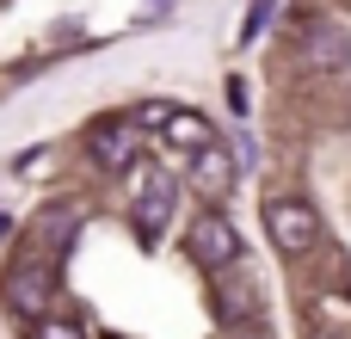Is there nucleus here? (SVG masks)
<instances>
[{"label":"nucleus","mask_w":351,"mask_h":339,"mask_svg":"<svg viewBox=\"0 0 351 339\" xmlns=\"http://www.w3.org/2000/svg\"><path fill=\"white\" fill-rule=\"evenodd\" d=\"M346 62H351V31L339 19H315L296 43V68L302 74H339Z\"/></svg>","instance_id":"20e7f679"},{"label":"nucleus","mask_w":351,"mask_h":339,"mask_svg":"<svg viewBox=\"0 0 351 339\" xmlns=\"http://www.w3.org/2000/svg\"><path fill=\"white\" fill-rule=\"evenodd\" d=\"M142 154H148V124L142 117H111V124L93 130V161L105 173H130Z\"/></svg>","instance_id":"7ed1b4c3"},{"label":"nucleus","mask_w":351,"mask_h":339,"mask_svg":"<svg viewBox=\"0 0 351 339\" xmlns=\"http://www.w3.org/2000/svg\"><path fill=\"white\" fill-rule=\"evenodd\" d=\"M173 204H179V179L160 173V167H148V179L136 191V229H142V241H160V229L173 222Z\"/></svg>","instance_id":"423d86ee"},{"label":"nucleus","mask_w":351,"mask_h":339,"mask_svg":"<svg viewBox=\"0 0 351 339\" xmlns=\"http://www.w3.org/2000/svg\"><path fill=\"white\" fill-rule=\"evenodd\" d=\"M247 339H265V334H247Z\"/></svg>","instance_id":"4468645a"},{"label":"nucleus","mask_w":351,"mask_h":339,"mask_svg":"<svg viewBox=\"0 0 351 339\" xmlns=\"http://www.w3.org/2000/svg\"><path fill=\"white\" fill-rule=\"evenodd\" d=\"M271 6H278V0H253V12H247L241 37H259V31H265V19H271Z\"/></svg>","instance_id":"9b49d317"},{"label":"nucleus","mask_w":351,"mask_h":339,"mask_svg":"<svg viewBox=\"0 0 351 339\" xmlns=\"http://www.w3.org/2000/svg\"><path fill=\"white\" fill-rule=\"evenodd\" d=\"M185 253H191V266H204V272H234V266H241V253H247V241H241V229H234L222 210H210V216H197V222H191Z\"/></svg>","instance_id":"f03ea898"},{"label":"nucleus","mask_w":351,"mask_h":339,"mask_svg":"<svg viewBox=\"0 0 351 339\" xmlns=\"http://www.w3.org/2000/svg\"><path fill=\"white\" fill-rule=\"evenodd\" d=\"M0 235H12V216H6V210H0Z\"/></svg>","instance_id":"f8f14e48"},{"label":"nucleus","mask_w":351,"mask_h":339,"mask_svg":"<svg viewBox=\"0 0 351 339\" xmlns=\"http://www.w3.org/2000/svg\"><path fill=\"white\" fill-rule=\"evenodd\" d=\"M315 339H346V334H315Z\"/></svg>","instance_id":"ddd939ff"},{"label":"nucleus","mask_w":351,"mask_h":339,"mask_svg":"<svg viewBox=\"0 0 351 339\" xmlns=\"http://www.w3.org/2000/svg\"><path fill=\"white\" fill-rule=\"evenodd\" d=\"M49 296H56V272L37 266V259H19V266L6 272V284H0V303H6L12 315H25V321L49 315Z\"/></svg>","instance_id":"39448f33"},{"label":"nucleus","mask_w":351,"mask_h":339,"mask_svg":"<svg viewBox=\"0 0 351 339\" xmlns=\"http://www.w3.org/2000/svg\"><path fill=\"white\" fill-rule=\"evenodd\" d=\"M265 229H271V247H278L284 259H302V253H315V241H321V216H315L308 198H271V204H265Z\"/></svg>","instance_id":"f257e3e1"},{"label":"nucleus","mask_w":351,"mask_h":339,"mask_svg":"<svg viewBox=\"0 0 351 339\" xmlns=\"http://www.w3.org/2000/svg\"><path fill=\"white\" fill-rule=\"evenodd\" d=\"M37 222H43V229H37V247H43L49 259H62V253L74 247V229H80V222H74V210H43Z\"/></svg>","instance_id":"6e6552de"},{"label":"nucleus","mask_w":351,"mask_h":339,"mask_svg":"<svg viewBox=\"0 0 351 339\" xmlns=\"http://www.w3.org/2000/svg\"><path fill=\"white\" fill-rule=\"evenodd\" d=\"M31 339H86V334H80L74 321H49V315H37V321H31Z\"/></svg>","instance_id":"9d476101"},{"label":"nucleus","mask_w":351,"mask_h":339,"mask_svg":"<svg viewBox=\"0 0 351 339\" xmlns=\"http://www.w3.org/2000/svg\"><path fill=\"white\" fill-rule=\"evenodd\" d=\"M191 185H197V198L222 204V198L234 191V148L210 136V142H204V148L191 154Z\"/></svg>","instance_id":"0eeeda50"},{"label":"nucleus","mask_w":351,"mask_h":339,"mask_svg":"<svg viewBox=\"0 0 351 339\" xmlns=\"http://www.w3.org/2000/svg\"><path fill=\"white\" fill-rule=\"evenodd\" d=\"M210 136H216V130H210V124H204L197 111H167V142H173V148L197 154V148H204Z\"/></svg>","instance_id":"1a4fd4ad"}]
</instances>
